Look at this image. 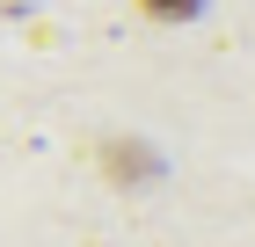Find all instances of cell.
<instances>
[{
	"label": "cell",
	"instance_id": "cell-1",
	"mask_svg": "<svg viewBox=\"0 0 255 247\" xmlns=\"http://www.w3.org/2000/svg\"><path fill=\"white\" fill-rule=\"evenodd\" d=\"M131 7H138L146 22H190L197 7H204V0H131Z\"/></svg>",
	"mask_w": 255,
	"mask_h": 247
}]
</instances>
